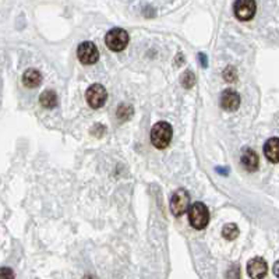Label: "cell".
Returning a JSON list of instances; mask_svg holds the SVG:
<instances>
[{
	"instance_id": "18",
	"label": "cell",
	"mask_w": 279,
	"mask_h": 279,
	"mask_svg": "<svg viewBox=\"0 0 279 279\" xmlns=\"http://www.w3.org/2000/svg\"><path fill=\"white\" fill-rule=\"evenodd\" d=\"M228 279H240V268H239V265L230 267V270L228 271Z\"/></svg>"
},
{
	"instance_id": "21",
	"label": "cell",
	"mask_w": 279,
	"mask_h": 279,
	"mask_svg": "<svg viewBox=\"0 0 279 279\" xmlns=\"http://www.w3.org/2000/svg\"><path fill=\"white\" fill-rule=\"evenodd\" d=\"M82 279H98L97 277H94V275H87V277H84Z\"/></svg>"
},
{
	"instance_id": "16",
	"label": "cell",
	"mask_w": 279,
	"mask_h": 279,
	"mask_svg": "<svg viewBox=\"0 0 279 279\" xmlns=\"http://www.w3.org/2000/svg\"><path fill=\"white\" fill-rule=\"evenodd\" d=\"M181 85L184 87V88H191V87H194V84H196V76H194V73L193 72H184L181 74Z\"/></svg>"
},
{
	"instance_id": "7",
	"label": "cell",
	"mask_w": 279,
	"mask_h": 279,
	"mask_svg": "<svg viewBox=\"0 0 279 279\" xmlns=\"http://www.w3.org/2000/svg\"><path fill=\"white\" fill-rule=\"evenodd\" d=\"M257 4L254 0H237L234 3V14L240 21H249L254 17Z\"/></svg>"
},
{
	"instance_id": "1",
	"label": "cell",
	"mask_w": 279,
	"mask_h": 279,
	"mask_svg": "<svg viewBox=\"0 0 279 279\" xmlns=\"http://www.w3.org/2000/svg\"><path fill=\"white\" fill-rule=\"evenodd\" d=\"M172 137H173V130L171 125L166 122H158L151 128V143L158 150H163L171 144Z\"/></svg>"
},
{
	"instance_id": "17",
	"label": "cell",
	"mask_w": 279,
	"mask_h": 279,
	"mask_svg": "<svg viewBox=\"0 0 279 279\" xmlns=\"http://www.w3.org/2000/svg\"><path fill=\"white\" fill-rule=\"evenodd\" d=\"M16 275H14V271L11 268H7V267H3L1 271H0V279H14Z\"/></svg>"
},
{
	"instance_id": "11",
	"label": "cell",
	"mask_w": 279,
	"mask_h": 279,
	"mask_svg": "<svg viewBox=\"0 0 279 279\" xmlns=\"http://www.w3.org/2000/svg\"><path fill=\"white\" fill-rule=\"evenodd\" d=\"M264 155L272 163L279 162V137L270 138L264 145Z\"/></svg>"
},
{
	"instance_id": "10",
	"label": "cell",
	"mask_w": 279,
	"mask_h": 279,
	"mask_svg": "<svg viewBox=\"0 0 279 279\" xmlns=\"http://www.w3.org/2000/svg\"><path fill=\"white\" fill-rule=\"evenodd\" d=\"M240 162L247 172H255L258 169L260 159H258V155L255 151H253L252 148H246L242 153Z\"/></svg>"
},
{
	"instance_id": "12",
	"label": "cell",
	"mask_w": 279,
	"mask_h": 279,
	"mask_svg": "<svg viewBox=\"0 0 279 279\" xmlns=\"http://www.w3.org/2000/svg\"><path fill=\"white\" fill-rule=\"evenodd\" d=\"M23 82L28 88H36L42 82V76L35 69H28L27 72L23 74Z\"/></svg>"
},
{
	"instance_id": "9",
	"label": "cell",
	"mask_w": 279,
	"mask_h": 279,
	"mask_svg": "<svg viewBox=\"0 0 279 279\" xmlns=\"http://www.w3.org/2000/svg\"><path fill=\"white\" fill-rule=\"evenodd\" d=\"M221 106L226 112H234L240 106V95L233 90H226L222 92L221 97Z\"/></svg>"
},
{
	"instance_id": "14",
	"label": "cell",
	"mask_w": 279,
	"mask_h": 279,
	"mask_svg": "<svg viewBox=\"0 0 279 279\" xmlns=\"http://www.w3.org/2000/svg\"><path fill=\"white\" fill-rule=\"evenodd\" d=\"M222 236L225 237L226 240H234L239 236V228L234 224H228L222 229Z\"/></svg>"
},
{
	"instance_id": "19",
	"label": "cell",
	"mask_w": 279,
	"mask_h": 279,
	"mask_svg": "<svg viewBox=\"0 0 279 279\" xmlns=\"http://www.w3.org/2000/svg\"><path fill=\"white\" fill-rule=\"evenodd\" d=\"M198 60L201 62L203 64V67H207L208 66V62H207V56L204 53H198Z\"/></svg>"
},
{
	"instance_id": "13",
	"label": "cell",
	"mask_w": 279,
	"mask_h": 279,
	"mask_svg": "<svg viewBox=\"0 0 279 279\" xmlns=\"http://www.w3.org/2000/svg\"><path fill=\"white\" fill-rule=\"evenodd\" d=\"M39 102L41 105L46 109H53L57 105V95L56 92L52 90H46L41 94L39 97Z\"/></svg>"
},
{
	"instance_id": "4",
	"label": "cell",
	"mask_w": 279,
	"mask_h": 279,
	"mask_svg": "<svg viewBox=\"0 0 279 279\" xmlns=\"http://www.w3.org/2000/svg\"><path fill=\"white\" fill-rule=\"evenodd\" d=\"M190 196L186 189H179L173 193L171 198V211L175 216H181L189 212Z\"/></svg>"
},
{
	"instance_id": "2",
	"label": "cell",
	"mask_w": 279,
	"mask_h": 279,
	"mask_svg": "<svg viewBox=\"0 0 279 279\" xmlns=\"http://www.w3.org/2000/svg\"><path fill=\"white\" fill-rule=\"evenodd\" d=\"M190 225L194 229H204L209 222V211L204 203H194L189 209Z\"/></svg>"
},
{
	"instance_id": "6",
	"label": "cell",
	"mask_w": 279,
	"mask_h": 279,
	"mask_svg": "<svg viewBox=\"0 0 279 279\" xmlns=\"http://www.w3.org/2000/svg\"><path fill=\"white\" fill-rule=\"evenodd\" d=\"M77 57L82 64H94L98 62L99 51L92 42H81L77 49Z\"/></svg>"
},
{
	"instance_id": "3",
	"label": "cell",
	"mask_w": 279,
	"mask_h": 279,
	"mask_svg": "<svg viewBox=\"0 0 279 279\" xmlns=\"http://www.w3.org/2000/svg\"><path fill=\"white\" fill-rule=\"evenodd\" d=\"M105 44L110 51L120 52V51L126 49L127 44H128V34L122 28H113L105 36Z\"/></svg>"
},
{
	"instance_id": "5",
	"label": "cell",
	"mask_w": 279,
	"mask_h": 279,
	"mask_svg": "<svg viewBox=\"0 0 279 279\" xmlns=\"http://www.w3.org/2000/svg\"><path fill=\"white\" fill-rule=\"evenodd\" d=\"M106 98H108V92L105 90V87L101 84H92L85 92V99L92 109L102 108L106 102Z\"/></svg>"
},
{
	"instance_id": "15",
	"label": "cell",
	"mask_w": 279,
	"mask_h": 279,
	"mask_svg": "<svg viewBox=\"0 0 279 279\" xmlns=\"http://www.w3.org/2000/svg\"><path fill=\"white\" fill-rule=\"evenodd\" d=\"M117 119L119 120H128L131 115H133V108L130 106V105H127V103H122L119 108H117Z\"/></svg>"
},
{
	"instance_id": "20",
	"label": "cell",
	"mask_w": 279,
	"mask_h": 279,
	"mask_svg": "<svg viewBox=\"0 0 279 279\" xmlns=\"http://www.w3.org/2000/svg\"><path fill=\"white\" fill-rule=\"evenodd\" d=\"M274 274H275V277L279 278V260L274 264Z\"/></svg>"
},
{
	"instance_id": "8",
	"label": "cell",
	"mask_w": 279,
	"mask_h": 279,
	"mask_svg": "<svg viewBox=\"0 0 279 279\" xmlns=\"http://www.w3.org/2000/svg\"><path fill=\"white\" fill-rule=\"evenodd\" d=\"M247 274L252 279H262L267 277L268 274V265L267 261L261 257L252 258L247 262Z\"/></svg>"
}]
</instances>
